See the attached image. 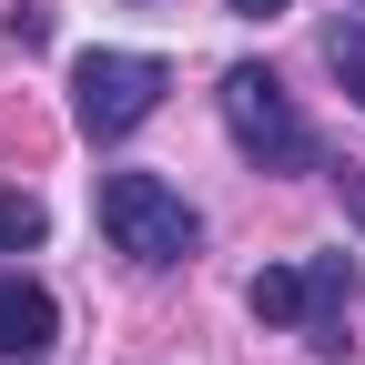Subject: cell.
<instances>
[{"label": "cell", "mask_w": 365, "mask_h": 365, "mask_svg": "<svg viewBox=\"0 0 365 365\" xmlns=\"http://www.w3.org/2000/svg\"><path fill=\"white\" fill-rule=\"evenodd\" d=\"M213 102H223V132H234V153L254 173H314V122L294 112V91L274 81L264 61H234Z\"/></svg>", "instance_id": "cell-3"}, {"label": "cell", "mask_w": 365, "mask_h": 365, "mask_svg": "<svg viewBox=\"0 0 365 365\" xmlns=\"http://www.w3.org/2000/svg\"><path fill=\"white\" fill-rule=\"evenodd\" d=\"M41 234H51V213H41V193H11V182H0V254H31Z\"/></svg>", "instance_id": "cell-7"}, {"label": "cell", "mask_w": 365, "mask_h": 365, "mask_svg": "<svg viewBox=\"0 0 365 365\" xmlns=\"http://www.w3.org/2000/svg\"><path fill=\"white\" fill-rule=\"evenodd\" d=\"M254 325L274 335H314V355H345V304H355V254H314V264H264L254 284Z\"/></svg>", "instance_id": "cell-1"}, {"label": "cell", "mask_w": 365, "mask_h": 365, "mask_svg": "<svg viewBox=\"0 0 365 365\" xmlns=\"http://www.w3.org/2000/svg\"><path fill=\"white\" fill-rule=\"evenodd\" d=\"M102 234H112V254H132L143 274H173V264H193L203 213L182 203L163 173H102Z\"/></svg>", "instance_id": "cell-2"}, {"label": "cell", "mask_w": 365, "mask_h": 365, "mask_svg": "<svg viewBox=\"0 0 365 365\" xmlns=\"http://www.w3.org/2000/svg\"><path fill=\"white\" fill-rule=\"evenodd\" d=\"M325 71L345 81V102L365 112V11H345V21H325Z\"/></svg>", "instance_id": "cell-6"}, {"label": "cell", "mask_w": 365, "mask_h": 365, "mask_svg": "<svg viewBox=\"0 0 365 365\" xmlns=\"http://www.w3.org/2000/svg\"><path fill=\"white\" fill-rule=\"evenodd\" d=\"M51 345H61V304H51V284L0 274V355H11V365H41Z\"/></svg>", "instance_id": "cell-5"}, {"label": "cell", "mask_w": 365, "mask_h": 365, "mask_svg": "<svg viewBox=\"0 0 365 365\" xmlns=\"http://www.w3.org/2000/svg\"><path fill=\"white\" fill-rule=\"evenodd\" d=\"M234 21H284V0H234Z\"/></svg>", "instance_id": "cell-10"}, {"label": "cell", "mask_w": 365, "mask_h": 365, "mask_svg": "<svg viewBox=\"0 0 365 365\" xmlns=\"http://www.w3.org/2000/svg\"><path fill=\"white\" fill-rule=\"evenodd\" d=\"M173 91V61L163 51H81L71 61V122L81 143H122V132H143Z\"/></svg>", "instance_id": "cell-4"}, {"label": "cell", "mask_w": 365, "mask_h": 365, "mask_svg": "<svg viewBox=\"0 0 365 365\" xmlns=\"http://www.w3.org/2000/svg\"><path fill=\"white\" fill-rule=\"evenodd\" d=\"M11 41H21V51H41V41H51V11H41V0H21V11H11Z\"/></svg>", "instance_id": "cell-8"}, {"label": "cell", "mask_w": 365, "mask_h": 365, "mask_svg": "<svg viewBox=\"0 0 365 365\" xmlns=\"http://www.w3.org/2000/svg\"><path fill=\"white\" fill-rule=\"evenodd\" d=\"M355 11H365V0H355Z\"/></svg>", "instance_id": "cell-11"}, {"label": "cell", "mask_w": 365, "mask_h": 365, "mask_svg": "<svg viewBox=\"0 0 365 365\" xmlns=\"http://www.w3.org/2000/svg\"><path fill=\"white\" fill-rule=\"evenodd\" d=\"M335 193H345V213L365 223V173H335Z\"/></svg>", "instance_id": "cell-9"}]
</instances>
